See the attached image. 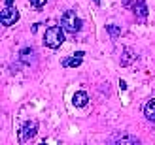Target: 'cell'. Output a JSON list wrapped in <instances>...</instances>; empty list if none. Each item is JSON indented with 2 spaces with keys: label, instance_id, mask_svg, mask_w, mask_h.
I'll use <instances>...</instances> for the list:
<instances>
[{
  "label": "cell",
  "instance_id": "6da1fadb",
  "mask_svg": "<svg viewBox=\"0 0 155 145\" xmlns=\"http://www.w3.org/2000/svg\"><path fill=\"white\" fill-rule=\"evenodd\" d=\"M64 42V28L63 27H57L53 25L45 30L44 34V45H48L49 49H59Z\"/></svg>",
  "mask_w": 155,
  "mask_h": 145
},
{
  "label": "cell",
  "instance_id": "7a4b0ae2",
  "mask_svg": "<svg viewBox=\"0 0 155 145\" xmlns=\"http://www.w3.org/2000/svg\"><path fill=\"white\" fill-rule=\"evenodd\" d=\"M61 27L70 34H78L81 30V19L76 15L74 10H66L63 13V17H61Z\"/></svg>",
  "mask_w": 155,
  "mask_h": 145
},
{
  "label": "cell",
  "instance_id": "3957f363",
  "mask_svg": "<svg viewBox=\"0 0 155 145\" xmlns=\"http://www.w3.org/2000/svg\"><path fill=\"white\" fill-rule=\"evenodd\" d=\"M36 134H38V123L36 121H27V123L21 126V130H19V141L27 143V141L32 140Z\"/></svg>",
  "mask_w": 155,
  "mask_h": 145
},
{
  "label": "cell",
  "instance_id": "277c9868",
  "mask_svg": "<svg viewBox=\"0 0 155 145\" xmlns=\"http://www.w3.org/2000/svg\"><path fill=\"white\" fill-rule=\"evenodd\" d=\"M17 21H19V11L15 10L13 6H6L2 10V13H0V23H2L4 27H12Z\"/></svg>",
  "mask_w": 155,
  "mask_h": 145
},
{
  "label": "cell",
  "instance_id": "5b68a950",
  "mask_svg": "<svg viewBox=\"0 0 155 145\" xmlns=\"http://www.w3.org/2000/svg\"><path fill=\"white\" fill-rule=\"evenodd\" d=\"M110 141H115V143H121V145H136L138 143V138L136 136H129V134H115L112 136Z\"/></svg>",
  "mask_w": 155,
  "mask_h": 145
},
{
  "label": "cell",
  "instance_id": "8992f818",
  "mask_svg": "<svg viewBox=\"0 0 155 145\" xmlns=\"http://www.w3.org/2000/svg\"><path fill=\"white\" fill-rule=\"evenodd\" d=\"M133 11H134L138 21H144L146 17H148V6H146L144 0H136L134 6H133Z\"/></svg>",
  "mask_w": 155,
  "mask_h": 145
},
{
  "label": "cell",
  "instance_id": "52a82bcc",
  "mask_svg": "<svg viewBox=\"0 0 155 145\" xmlns=\"http://www.w3.org/2000/svg\"><path fill=\"white\" fill-rule=\"evenodd\" d=\"M87 102H89L87 93H83V90H78V93H74V96H72V104L76 106V108H85V106H87Z\"/></svg>",
  "mask_w": 155,
  "mask_h": 145
},
{
  "label": "cell",
  "instance_id": "ba28073f",
  "mask_svg": "<svg viewBox=\"0 0 155 145\" xmlns=\"http://www.w3.org/2000/svg\"><path fill=\"white\" fill-rule=\"evenodd\" d=\"M19 58H21V62H23V64L30 66V64L34 62V49H32V47H25V49H21Z\"/></svg>",
  "mask_w": 155,
  "mask_h": 145
},
{
  "label": "cell",
  "instance_id": "9c48e42d",
  "mask_svg": "<svg viewBox=\"0 0 155 145\" xmlns=\"http://www.w3.org/2000/svg\"><path fill=\"white\" fill-rule=\"evenodd\" d=\"M144 115L148 121H151V123H155V98H151V100L146 102L144 106Z\"/></svg>",
  "mask_w": 155,
  "mask_h": 145
},
{
  "label": "cell",
  "instance_id": "30bf717a",
  "mask_svg": "<svg viewBox=\"0 0 155 145\" xmlns=\"http://www.w3.org/2000/svg\"><path fill=\"white\" fill-rule=\"evenodd\" d=\"M106 32L110 34L112 40H117V38L121 36V27H117V25H106Z\"/></svg>",
  "mask_w": 155,
  "mask_h": 145
},
{
  "label": "cell",
  "instance_id": "8fae6325",
  "mask_svg": "<svg viewBox=\"0 0 155 145\" xmlns=\"http://www.w3.org/2000/svg\"><path fill=\"white\" fill-rule=\"evenodd\" d=\"M61 64H63L64 68H68V66H74V68H76V66L81 64V57H76V55H74V57H68V58H64Z\"/></svg>",
  "mask_w": 155,
  "mask_h": 145
},
{
  "label": "cell",
  "instance_id": "7c38bea8",
  "mask_svg": "<svg viewBox=\"0 0 155 145\" xmlns=\"http://www.w3.org/2000/svg\"><path fill=\"white\" fill-rule=\"evenodd\" d=\"M134 58H136V55H134V53H133V49H129V47H125V57L121 58V64H123V66H127L129 62H133Z\"/></svg>",
  "mask_w": 155,
  "mask_h": 145
},
{
  "label": "cell",
  "instance_id": "4fadbf2b",
  "mask_svg": "<svg viewBox=\"0 0 155 145\" xmlns=\"http://www.w3.org/2000/svg\"><path fill=\"white\" fill-rule=\"evenodd\" d=\"M30 2V6L34 8V10H42V8L45 6V2H48V0H28Z\"/></svg>",
  "mask_w": 155,
  "mask_h": 145
},
{
  "label": "cell",
  "instance_id": "5bb4252c",
  "mask_svg": "<svg viewBox=\"0 0 155 145\" xmlns=\"http://www.w3.org/2000/svg\"><path fill=\"white\" fill-rule=\"evenodd\" d=\"M119 87H121V90H125L127 89V83L125 81H119Z\"/></svg>",
  "mask_w": 155,
  "mask_h": 145
},
{
  "label": "cell",
  "instance_id": "9a60e30c",
  "mask_svg": "<svg viewBox=\"0 0 155 145\" xmlns=\"http://www.w3.org/2000/svg\"><path fill=\"white\" fill-rule=\"evenodd\" d=\"M74 55H76V57H81V58H83V55H85V53H83V51H76Z\"/></svg>",
  "mask_w": 155,
  "mask_h": 145
},
{
  "label": "cell",
  "instance_id": "2e32d148",
  "mask_svg": "<svg viewBox=\"0 0 155 145\" xmlns=\"http://www.w3.org/2000/svg\"><path fill=\"white\" fill-rule=\"evenodd\" d=\"M13 4V0H6V6H12Z\"/></svg>",
  "mask_w": 155,
  "mask_h": 145
},
{
  "label": "cell",
  "instance_id": "e0dca14e",
  "mask_svg": "<svg viewBox=\"0 0 155 145\" xmlns=\"http://www.w3.org/2000/svg\"><path fill=\"white\" fill-rule=\"evenodd\" d=\"M93 2H95V4H97V6H98V4H100V0H93Z\"/></svg>",
  "mask_w": 155,
  "mask_h": 145
}]
</instances>
